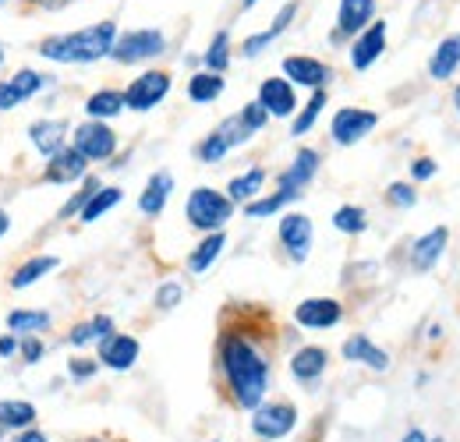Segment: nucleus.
Here are the masks:
<instances>
[{
	"label": "nucleus",
	"mask_w": 460,
	"mask_h": 442,
	"mask_svg": "<svg viewBox=\"0 0 460 442\" xmlns=\"http://www.w3.org/2000/svg\"><path fill=\"white\" fill-rule=\"evenodd\" d=\"M71 386H89L96 376H100V361L96 358H85V354H71L67 365H64Z\"/></svg>",
	"instance_id": "ea45409f"
},
{
	"label": "nucleus",
	"mask_w": 460,
	"mask_h": 442,
	"mask_svg": "<svg viewBox=\"0 0 460 442\" xmlns=\"http://www.w3.org/2000/svg\"><path fill=\"white\" fill-rule=\"evenodd\" d=\"M429 442H447V439H432V436H429Z\"/></svg>",
	"instance_id": "e2e57ef3"
},
{
	"label": "nucleus",
	"mask_w": 460,
	"mask_h": 442,
	"mask_svg": "<svg viewBox=\"0 0 460 442\" xmlns=\"http://www.w3.org/2000/svg\"><path fill=\"white\" fill-rule=\"evenodd\" d=\"M326 103H330V93L326 89H315V93H308V100L297 107V113L290 117V135L294 138H305L308 131H315V124H319V117L326 110Z\"/></svg>",
	"instance_id": "473e14b6"
},
{
	"label": "nucleus",
	"mask_w": 460,
	"mask_h": 442,
	"mask_svg": "<svg viewBox=\"0 0 460 442\" xmlns=\"http://www.w3.org/2000/svg\"><path fill=\"white\" fill-rule=\"evenodd\" d=\"M85 164H111L120 149V135L114 131V124L103 120H82L71 128V142H67Z\"/></svg>",
	"instance_id": "39448f33"
},
{
	"label": "nucleus",
	"mask_w": 460,
	"mask_h": 442,
	"mask_svg": "<svg viewBox=\"0 0 460 442\" xmlns=\"http://www.w3.org/2000/svg\"><path fill=\"white\" fill-rule=\"evenodd\" d=\"M457 71H460V32H450L447 40H439V47L429 57V78L450 82Z\"/></svg>",
	"instance_id": "c85d7f7f"
},
{
	"label": "nucleus",
	"mask_w": 460,
	"mask_h": 442,
	"mask_svg": "<svg viewBox=\"0 0 460 442\" xmlns=\"http://www.w3.org/2000/svg\"><path fill=\"white\" fill-rule=\"evenodd\" d=\"M217 131H220V138L227 142L230 149H241V146H248L252 138H255V131L241 120V113H230V117H224L220 124H217Z\"/></svg>",
	"instance_id": "a19ab883"
},
{
	"label": "nucleus",
	"mask_w": 460,
	"mask_h": 442,
	"mask_svg": "<svg viewBox=\"0 0 460 442\" xmlns=\"http://www.w3.org/2000/svg\"><path fill=\"white\" fill-rule=\"evenodd\" d=\"M75 442H124V439H114V436H82V439Z\"/></svg>",
	"instance_id": "6e6d98bb"
},
{
	"label": "nucleus",
	"mask_w": 460,
	"mask_h": 442,
	"mask_svg": "<svg viewBox=\"0 0 460 442\" xmlns=\"http://www.w3.org/2000/svg\"><path fill=\"white\" fill-rule=\"evenodd\" d=\"M181 301H184V283L181 279H164L156 287V294H153V308L156 312H173Z\"/></svg>",
	"instance_id": "37998d69"
},
{
	"label": "nucleus",
	"mask_w": 460,
	"mask_h": 442,
	"mask_svg": "<svg viewBox=\"0 0 460 442\" xmlns=\"http://www.w3.org/2000/svg\"><path fill=\"white\" fill-rule=\"evenodd\" d=\"M376 128H379V113L365 110V107H341L330 117V138L341 149H350V146L365 142Z\"/></svg>",
	"instance_id": "9b49d317"
},
{
	"label": "nucleus",
	"mask_w": 460,
	"mask_h": 442,
	"mask_svg": "<svg viewBox=\"0 0 460 442\" xmlns=\"http://www.w3.org/2000/svg\"><path fill=\"white\" fill-rule=\"evenodd\" d=\"M227 252V230H217V234H202V241L188 252V259H184V270L191 273V277H206L213 266H217V259Z\"/></svg>",
	"instance_id": "393cba45"
},
{
	"label": "nucleus",
	"mask_w": 460,
	"mask_h": 442,
	"mask_svg": "<svg viewBox=\"0 0 460 442\" xmlns=\"http://www.w3.org/2000/svg\"><path fill=\"white\" fill-rule=\"evenodd\" d=\"M255 4H259V0H241V11H252Z\"/></svg>",
	"instance_id": "bf43d9fd"
},
{
	"label": "nucleus",
	"mask_w": 460,
	"mask_h": 442,
	"mask_svg": "<svg viewBox=\"0 0 460 442\" xmlns=\"http://www.w3.org/2000/svg\"><path fill=\"white\" fill-rule=\"evenodd\" d=\"M401 442H429V432L425 429H407L401 436Z\"/></svg>",
	"instance_id": "864d4df0"
},
{
	"label": "nucleus",
	"mask_w": 460,
	"mask_h": 442,
	"mask_svg": "<svg viewBox=\"0 0 460 442\" xmlns=\"http://www.w3.org/2000/svg\"><path fill=\"white\" fill-rule=\"evenodd\" d=\"M58 270H60L58 255L40 252V255H32V259H25V262H18V266H14V273L7 277V287H11V290H29V287L43 283L50 273H58Z\"/></svg>",
	"instance_id": "a878e982"
},
{
	"label": "nucleus",
	"mask_w": 460,
	"mask_h": 442,
	"mask_svg": "<svg viewBox=\"0 0 460 442\" xmlns=\"http://www.w3.org/2000/svg\"><path fill=\"white\" fill-rule=\"evenodd\" d=\"M341 358L350 361V365H361V368H368V372H390V350L386 347H379L372 336H365V332H350L344 343H341Z\"/></svg>",
	"instance_id": "6ab92c4d"
},
{
	"label": "nucleus",
	"mask_w": 460,
	"mask_h": 442,
	"mask_svg": "<svg viewBox=\"0 0 460 442\" xmlns=\"http://www.w3.org/2000/svg\"><path fill=\"white\" fill-rule=\"evenodd\" d=\"M386 202H390L394 209H414V206H418V188H414L411 181H394V184L386 188Z\"/></svg>",
	"instance_id": "c03bdc74"
},
{
	"label": "nucleus",
	"mask_w": 460,
	"mask_h": 442,
	"mask_svg": "<svg viewBox=\"0 0 460 442\" xmlns=\"http://www.w3.org/2000/svg\"><path fill=\"white\" fill-rule=\"evenodd\" d=\"M288 372L297 386L315 389L326 379V372H330V350L319 347V343H301L297 350H290Z\"/></svg>",
	"instance_id": "4468645a"
},
{
	"label": "nucleus",
	"mask_w": 460,
	"mask_h": 442,
	"mask_svg": "<svg viewBox=\"0 0 460 442\" xmlns=\"http://www.w3.org/2000/svg\"><path fill=\"white\" fill-rule=\"evenodd\" d=\"M277 244L284 248V255H288L294 266L308 262V255H312V244H315V223H312V217H305V213H297V209H288V213H280V226H277Z\"/></svg>",
	"instance_id": "6e6552de"
},
{
	"label": "nucleus",
	"mask_w": 460,
	"mask_h": 442,
	"mask_svg": "<svg viewBox=\"0 0 460 442\" xmlns=\"http://www.w3.org/2000/svg\"><path fill=\"white\" fill-rule=\"evenodd\" d=\"M4 330L14 332L18 340L22 336H47L54 330V312H47V308H11L4 315Z\"/></svg>",
	"instance_id": "cd10ccee"
},
{
	"label": "nucleus",
	"mask_w": 460,
	"mask_h": 442,
	"mask_svg": "<svg viewBox=\"0 0 460 442\" xmlns=\"http://www.w3.org/2000/svg\"><path fill=\"white\" fill-rule=\"evenodd\" d=\"M237 113H241V120H244V124H248L255 135H259V131H266V124H270V113L262 110L255 100H252V103H244V107H241Z\"/></svg>",
	"instance_id": "de8ad7c7"
},
{
	"label": "nucleus",
	"mask_w": 460,
	"mask_h": 442,
	"mask_svg": "<svg viewBox=\"0 0 460 442\" xmlns=\"http://www.w3.org/2000/svg\"><path fill=\"white\" fill-rule=\"evenodd\" d=\"M173 89V75L164 67H146L142 75H135L120 93H124V110L149 113L156 110Z\"/></svg>",
	"instance_id": "423d86ee"
},
{
	"label": "nucleus",
	"mask_w": 460,
	"mask_h": 442,
	"mask_svg": "<svg viewBox=\"0 0 460 442\" xmlns=\"http://www.w3.org/2000/svg\"><path fill=\"white\" fill-rule=\"evenodd\" d=\"M237 206L230 202L220 188H209V184H199L188 191L184 199V220L191 230L199 234H217V230H227V223L234 220Z\"/></svg>",
	"instance_id": "7ed1b4c3"
},
{
	"label": "nucleus",
	"mask_w": 460,
	"mask_h": 442,
	"mask_svg": "<svg viewBox=\"0 0 460 442\" xmlns=\"http://www.w3.org/2000/svg\"><path fill=\"white\" fill-rule=\"evenodd\" d=\"M85 177H89V164H85L71 146H64L58 156L43 160V184H60V188H67V184H82Z\"/></svg>",
	"instance_id": "4be33fe9"
},
{
	"label": "nucleus",
	"mask_w": 460,
	"mask_h": 442,
	"mask_svg": "<svg viewBox=\"0 0 460 442\" xmlns=\"http://www.w3.org/2000/svg\"><path fill=\"white\" fill-rule=\"evenodd\" d=\"M270 43H277L266 29L262 32H252V36H244V43H241V57L244 60H255V57H262L266 50H270Z\"/></svg>",
	"instance_id": "a18cd8bd"
},
{
	"label": "nucleus",
	"mask_w": 460,
	"mask_h": 442,
	"mask_svg": "<svg viewBox=\"0 0 460 442\" xmlns=\"http://www.w3.org/2000/svg\"><path fill=\"white\" fill-rule=\"evenodd\" d=\"M29 146L43 156V160H50V156H58L60 149L71 142V124L64 120V117H40V120H32L29 124Z\"/></svg>",
	"instance_id": "aec40b11"
},
{
	"label": "nucleus",
	"mask_w": 460,
	"mask_h": 442,
	"mask_svg": "<svg viewBox=\"0 0 460 442\" xmlns=\"http://www.w3.org/2000/svg\"><path fill=\"white\" fill-rule=\"evenodd\" d=\"M171 195H173L171 170H156V173H149V181H146V188H142V195H138V213H142L146 220H156V217L167 209Z\"/></svg>",
	"instance_id": "b1692460"
},
{
	"label": "nucleus",
	"mask_w": 460,
	"mask_h": 442,
	"mask_svg": "<svg viewBox=\"0 0 460 442\" xmlns=\"http://www.w3.org/2000/svg\"><path fill=\"white\" fill-rule=\"evenodd\" d=\"M297 7H301L297 0H288V4H284V7L277 11V18H273V25H266V32H270L273 40H277V36H284V32H288L290 25H294V18H297Z\"/></svg>",
	"instance_id": "49530a36"
},
{
	"label": "nucleus",
	"mask_w": 460,
	"mask_h": 442,
	"mask_svg": "<svg viewBox=\"0 0 460 442\" xmlns=\"http://www.w3.org/2000/svg\"><path fill=\"white\" fill-rule=\"evenodd\" d=\"M0 4H11V0H0Z\"/></svg>",
	"instance_id": "69168bd1"
},
{
	"label": "nucleus",
	"mask_w": 460,
	"mask_h": 442,
	"mask_svg": "<svg viewBox=\"0 0 460 442\" xmlns=\"http://www.w3.org/2000/svg\"><path fill=\"white\" fill-rule=\"evenodd\" d=\"M40 425V407L25 396H0V432L14 436Z\"/></svg>",
	"instance_id": "5701e85b"
},
{
	"label": "nucleus",
	"mask_w": 460,
	"mask_h": 442,
	"mask_svg": "<svg viewBox=\"0 0 460 442\" xmlns=\"http://www.w3.org/2000/svg\"><path fill=\"white\" fill-rule=\"evenodd\" d=\"M386 22L383 18H376L365 32H358L354 40H350V47H347V60H350V67L358 71V75H365L379 57L386 54Z\"/></svg>",
	"instance_id": "dca6fc26"
},
{
	"label": "nucleus",
	"mask_w": 460,
	"mask_h": 442,
	"mask_svg": "<svg viewBox=\"0 0 460 442\" xmlns=\"http://www.w3.org/2000/svg\"><path fill=\"white\" fill-rule=\"evenodd\" d=\"M290 206H294V199H290L288 191H262L259 199H252L248 206H241L244 209V217L248 220H270V217H280V213H288Z\"/></svg>",
	"instance_id": "f704fd0d"
},
{
	"label": "nucleus",
	"mask_w": 460,
	"mask_h": 442,
	"mask_svg": "<svg viewBox=\"0 0 460 442\" xmlns=\"http://www.w3.org/2000/svg\"><path fill=\"white\" fill-rule=\"evenodd\" d=\"M18 358V336L0 330V361H14Z\"/></svg>",
	"instance_id": "8fccbe9b"
},
{
	"label": "nucleus",
	"mask_w": 460,
	"mask_h": 442,
	"mask_svg": "<svg viewBox=\"0 0 460 442\" xmlns=\"http://www.w3.org/2000/svg\"><path fill=\"white\" fill-rule=\"evenodd\" d=\"M0 442H14V439H11V436H4V439H0Z\"/></svg>",
	"instance_id": "680f3d73"
},
{
	"label": "nucleus",
	"mask_w": 460,
	"mask_h": 442,
	"mask_svg": "<svg viewBox=\"0 0 460 442\" xmlns=\"http://www.w3.org/2000/svg\"><path fill=\"white\" fill-rule=\"evenodd\" d=\"M7 234H11V213H7L4 206H0V241H4Z\"/></svg>",
	"instance_id": "5fc2aeb1"
},
{
	"label": "nucleus",
	"mask_w": 460,
	"mask_h": 442,
	"mask_svg": "<svg viewBox=\"0 0 460 442\" xmlns=\"http://www.w3.org/2000/svg\"><path fill=\"white\" fill-rule=\"evenodd\" d=\"M164 54H167V32L164 29H131V32H117L111 60L120 67H131V64H149Z\"/></svg>",
	"instance_id": "0eeeda50"
},
{
	"label": "nucleus",
	"mask_w": 460,
	"mask_h": 442,
	"mask_svg": "<svg viewBox=\"0 0 460 442\" xmlns=\"http://www.w3.org/2000/svg\"><path fill=\"white\" fill-rule=\"evenodd\" d=\"M280 75L288 78L294 89H308V93H315V89H326V85H330L333 67H330L326 60H319V57L290 54V57H284V64H280Z\"/></svg>",
	"instance_id": "2eb2a0df"
},
{
	"label": "nucleus",
	"mask_w": 460,
	"mask_h": 442,
	"mask_svg": "<svg viewBox=\"0 0 460 442\" xmlns=\"http://www.w3.org/2000/svg\"><path fill=\"white\" fill-rule=\"evenodd\" d=\"M47 354H50V343H47V336H22L18 340V361L22 365H40V361H47Z\"/></svg>",
	"instance_id": "79ce46f5"
},
{
	"label": "nucleus",
	"mask_w": 460,
	"mask_h": 442,
	"mask_svg": "<svg viewBox=\"0 0 460 442\" xmlns=\"http://www.w3.org/2000/svg\"><path fill=\"white\" fill-rule=\"evenodd\" d=\"M11 439L14 442H54L43 429H40V425H36V429H25V432H14Z\"/></svg>",
	"instance_id": "3c124183"
},
{
	"label": "nucleus",
	"mask_w": 460,
	"mask_h": 442,
	"mask_svg": "<svg viewBox=\"0 0 460 442\" xmlns=\"http://www.w3.org/2000/svg\"><path fill=\"white\" fill-rule=\"evenodd\" d=\"M32 7H40V11H60V7H67L71 0H29Z\"/></svg>",
	"instance_id": "603ef678"
},
{
	"label": "nucleus",
	"mask_w": 460,
	"mask_h": 442,
	"mask_svg": "<svg viewBox=\"0 0 460 442\" xmlns=\"http://www.w3.org/2000/svg\"><path fill=\"white\" fill-rule=\"evenodd\" d=\"M376 22V0H341L337 7V25L330 32V43H350L358 32H365Z\"/></svg>",
	"instance_id": "a211bd4d"
},
{
	"label": "nucleus",
	"mask_w": 460,
	"mask_h": 442,
	"mask_svg": "<svg viewBox=\"0 0 460 442\" xmlns=\"http://www.w3.org/2000/svg\"><path fill=\"white\" fill-rule=\"evenodd\" d=\"M117 22L107 18V22H96V25H85V29H75V32H58V36H47L40 40L36 54L50 64H100L107 60L111 50L117 43Z\"/></svg>",
	"instance_id": "f03ea898"
},
{
	"label": "nucleus",
	"mask_w": 460,
	"mask_h": 442,
	"mask_svg": "<svg viewBox=\"0 0 460 442\" xmlns=\"http://www.w3.org/2000/svg\"><path fill=\"white\" fill-rule=\"evenodd\" d=\"M301 425V411L290 400H262L252 414H248V429L259 442H284L297 432Z\"/></svg>",
	"instance_id": "20e7f679"
},
{
	"label": "nucleus",
	"mask_w": 460,
	"mask_h": 442,
	"mask_svg": "<svg viewBox=\"0 0 460 442\" xmlns=\"http://www.w3.org/2000/svg\"><path fill=\"white\" fill-rule=\"evenodd\" d=\"M206 442H224V439H206Z\"/></svg>",
	"instance_id": "0e129e2a"
},
{
	"label": "nucleus",
	"mask_w": 460,
	"mask_h": 442,
	"mask_svg": "<svg viewBox=\"0 0 460 442\" xmlns=\"http://www.w3.org/2000/svg\"><path fill=\"white\" fill-rule=\"evenodd\" d=\"M217 376L230 407L252 414L273 386V358L259 332L244 326H224L217 336Z\"/></svg>",
	"instance_id": "f257e3e1"
},
{
	"label": "nucleus",
	"mask_w": 460,
	"mask_h": 442,
	"mask_svg": "<svg viewBox=\"0 0 460 442\" xmlns=\"http://www.w3.org/2000/svg\"><path fill=\"white\" fill-rule=\"evenodd\" d=\"M100 184H103V181L89 173V177L82 181V188H78V191H75V195H71V199H67V202H64V206H60V209H58V223L78 220V213L85 209V202H89V199L96 195V188H100Z\"/></svg>",
	"instance_id": "e433bc0d"
},
{
	"label": "nucleus",
	"mask_w": 460,
	"mask_h": 442,
	"mask_svg": "<svg viewBox=\"0 0 460 442\" xmlns=\"http://www.w3.org/2000/svg\"><path fill=\"white\" fill-rule=\"evenodd\" d=\"M439 173V164L432 160V156H418V160H411V181L414 184H425V181H432Z\"/></svg>",
	"instance_id": "09e8293b"
},
{
	"label": "nucleus",
	"mask_w": 460,
	"mask_h": 442,
	"mask_svg": "<svg viewBox=\"0 0 460 442\" xmlns=\"http://www.w3.org/2000/svg\"><path fill=\"white\" fill-rule=\"evenodd\" d=\"M224 89H227V78L224 75H213V71H195L191 78H188V85H184V93H188V100L195 103V107H209V103H217L220 96H224Z\"/></svg>",
	"instance_id": "2f4dec72"
},
{
	"label": "nucleus",
	"mask_w": 460,
	"mask_h": 442,
	"mask_svg": "<svg viewBox=\"0 0 460 442\" xmlns=\"http://www.w3.org/2000/svg\"><path fill=\"white\" fill-rule=\"evenodd\" d=\"M230 60H234L230 32H227V29H220V32H217V36L209 40L206 54H202V71H213V75H227Z\"/></svg>",
	"instance_id": "c9c22d12"
},
{
	"label": "nucleus",
	"mask_w": 460,
	"mask_h": 442,
	"mask_svg": "<svg viewBox=\"0 0 460 442\" xmlns=\"http://www.w3.org/2000/svg\"><path fill=\"white\" fill-rule=\"evenodd\" d=\"M230 153H234V149L220 138V131H217V128H213L206 138H199V146H195V160H199V164H206V166L224 164Z\"/></svg>",
	"instance_id": "58836bf2"
},
{
	"label": "nucleus",
	"mask_w": 460,
	"mask_h": 442,
	"mask_svg": "<svg viewBox=\"0 0 460 442\" xmlns=\"http://www.w3.org/2000/svg\"><path fill=\"white\" fill-rule=\"evenodd\" d=\"M255 103L262 107V110L270 113V120L277 117V120H288L297 113V89L290 85L284 75H273V78H262L259 82V96H255Z\"/></svg>",
	"instance_id": "f3484780"
},
{
	"label": "nucleus",
	"mask_w": 460,
	"mask_h": 442,
	"mask_svg": "<svg viewBox=\"0 0 460 442\" xmlns=\"http://www.w3.org/2000/svg\"><path fill=\"white\" fill-rule=\"evenodd\" d=\"M447 244H450V230L447 226H432L429 234L414 237L411 241V252H407V262L414 273H432L439 266V259L447 255Z\"/></svg>",
	"instance_id": "412c9836"
},
{
	"label": "nucleus",
	"mask_w": 460,
	"mask_h": 442,
	"mask_svg": "<svg viewBox=\"0 0 460 442\" xmlns=\"http://www.w3.org/2000/svg\"><path fill=\"white\" fill-rule=\"evenodd\" d=\"M450 100H454V110H457V117H460V82L454 85V96H450Z\"/></svg>",
	"instance_id": "4d7b16f0"
},
{
	"label": "nucleus",
	"mask_w": 460,
	"mask_h": 442,
	"mask_svg": "<svg viewBox=\"0 0 460 442\" xmlns=\"http://www.w3.org/2000/svg\"><path fill=\"white\" fill-rule=\"evenodd\" d=\"M138 358H142V343H138V336H131V332L114 330L107 340L96 343V361H100V368L117 372V376L131 372V368L138 365Z\"/></svg>",
	"instance_id": "ddd939ff"
},
{
	"label": "nucleus",
	"mask_w": 460,
	"mask_h": 442,
	"mask_svg": "<svg viewBox=\"0 0 460 442\" xmlns=\"http://www.w3.org/2000/svg\"><path fill=\"white\" fill-rule=\"evenodd\" d=\"M120 202H124V191H120L117 184H100V188H96V195H93V199L85 202V209L78 213V223H85V226H89V223L103 220L107 213H114Z\"/></svg>",
	"instance_id": "72a5a7b5"
},
{
	"label": "nucleus",
	"mask_w": 460,
	"mask_h": 442,
	"mask_svg": "<svg viewBox=\"0 0 460 442\" xmlns=\"http://www.w3.org/2000/svg\"><path fill=\"white\" fill-rule=\"evenodd\" d=\"M114 330H117L114 319H111L107 312H100V315H89V319L75 323L71 330L64 332V343H67L71 350H85V347H96L100 340H107Z\"/></svg>",
	"instance_id": "bb28decb"
},
{
	"label": "nucleus",
	"mask_w": 460,
	"mask_h": 442,
	"mask_svg": "<svg viewBox=\"0 0 460 442\" xmlns=\"http://www.w3.org/2000/svg\"><path fill=\"white\" fill-rule=\"evenodd\" d=\"M333 226H337L341 234H347V237L365 234V230H368V213H365V206H354V202L341 206V209L333 213Z\"/></svg>",
	"instance_id": "4c0bfd02"
},
{
	"label": "nucleus",
	"mask_w": 460,
	"mask_h": 442,
	"mask_svg": "<svg viewBox=\"0 0 460 442\" xmlns=\"http://www.w3.org/2000/svg\"><path fill=\"white\" fill-rule=\"evenodd\" d=\"M341 323H344V301L326 297V294L305 297V301H297V308H294V326L305 332L337 330Z\"/></svg>",
	"instance_id": "9d476101"
},
{
	"label": "nucleus",
	"mask_w": 460,
	"mask_h": 442,
	"mask_svg": "<svg viewBox=\"0 0 460 442\" xmlns=\"http://www.w3.org/2000/svg\"><path fill=\"white\" fill-rule=\"evenodd\" d=\"M54 78L36 71V67H18L14 75L0 78V113H11L18 107H25L29 100H36L43 89H50Z\"/></svg>",
	"instance_id": "1a4fd4ad"
},
{
	"label": "nucleus",
	"mask_w": 460,
	"mask_h": 442,
	"mask_svg": "<svg viewBox=\"0 0 460 442\" xmlns=\"http://www.w3.org/2000/svg\"><path fill=\"white\" fill-rule=\"evenodd\" d=\"M0 439H4V432H0Z\"/></svg>",
	"instance_id": "338daca9"
},
{
	"label": "nucleus",
	"mask_w": 460,
	"mask_h": 442,
	"mask_svg": "<svg viewBox=\"0 0 460 442\" xmlns=\"http://www.w3.org/2000/svg\"><path fill=\"white\" fill-rule=\"evenodd\" d=\"M319 166H323V153L319 149H312V146L297 149L294 160L277 173V191H288L290 199L297 202L308 191V184L319 177Z\"/></svg>",
	"instance_id": "f8f14e48"
},
{
	"label": "nucleus",
	"mask_w": 460,
	"mask_h": 442,
	"mask_svg": "<svg viewBox=\"0 0 460 442\" xmlns=\"http://www.w3.org/2000/svg\"><path fill=\"white\" fill-rule=\"evenodd\" d=\"M4 64H7V54H4V43H0V67H4Z\"/></svg>",
	"instance_id": "052dcab7"
},
{
	"label": "nucleus",
	"mask_w": 460,
	"mask_h": 442,
	"mask_svg": "<svg viewBox=\"0 0 460 442\" xmlns=\"http://www.w3.org/2000/svg\"><path fill=\"white\" fill-rule=\"evenodd\" d=\"M82 110H85V120H103V124H111V120H117V117L124 113V93L103 85V89H96V93L85 96Z\"/></svg>",
	"instance_id": "c756f323"
},
{
	"label": "nucleus",
	"mask_w": 460,
	"mask_h": 442,
	"mask_svg": "<svg viewBox=\"0 0 460 442\" xmlns=\"http://www.w3.org/2000/svg\"><path fill=\"white\" fill-rule=\"evenodd\" d=\"M262 188H266V166H248V170H241V173L230 177L224 195H227L234 206H248L252 199L262 195Z\"/></svg>",
	"instance_id": "7c9ffc66"
},
{
	"label": "nucleus",
	"mask_w": 460,
	"mask_h": 442,
	"mask_svg": "<svg viewBox=\"0 0 460 442\" xmlns=\"http://www.w3.org/2000/svg\"><path fill=\"white\" fill-rule=\"evenodd\" d=\"M443 336V326H429V340H439Z\"/></svg>",
	"instance_id": "13d9d810"
}]
</instances>
